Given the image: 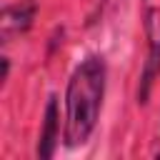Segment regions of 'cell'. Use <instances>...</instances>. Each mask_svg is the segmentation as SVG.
Returning a JSON list of instances; mask_svg holds the SVG:
<instances>
[{
  "instance_id": "cell-4",
  "label": "cell",
  "mask_w": 160,
  "mask_h": 160,
  "mask_svg": "<svg viewBox=\"0 0 160 160\" xmlns=\"http://www.w3.org/2000/svg\"><path fill=\"white\" fill-rule=\"evenodd\" d=\"M58 138H60L58 102H55V98H50V100H48V108H45V122H42L40 142H38V158H52V155H55Z\"/></svg>"
},
{
  "instance_id": "cell-1",
  "label": "cell",
  "mask_w": 160,
  "mask_h": 160,
  "mask_svg": "<svg viewBox=\"0 0 160 160\" xmlns=\"http://www.w3.org/2000/svg\"><path fill=\"white\" fill-rule=\"evenodd\" d=\"M102 95H105V60L100 55H90L75 68L65 92V145L68 148H78L88 142L100 118Z\"/></svg>"
},
{
  "instance_id": "cell-3",
  "label": "cell",
  "mask_w": 160,
  "mask_h": 160,
  "mask_svg": "<svg viewBox=\"0 0 160 160\" xmlns=\"http://www.w3.org/2000/svg\"><path fill=\"white\" fill-rule=\"evenodd\" d=\"M148 32H150V50H148V62L142 68V78H140V102L148 100V92H150V85L155 80V75L160 72V25L155 22V18L150 15V22H148Z\"/></svg>"
},
{
  "instance_id": "cell-2",
  "label": "cell",
  "mask_w": 160,
  "mask_h": 160,
  "mask_svg": "<svg viewBox=\"0 0 160 160\" xmlns=\"http://www.w3.org/2000/svg\"><path fill=\"white\" fill-rule=\"evenodd\" d=\"M35 10H38L35 0H20L15 5H8L2 10V22H0L2 25V40L8 42L12 35L25 32L35 20Z\"/></svg>"
},
{
  "instance_id": "cell-5",
  "label": "cell",
  "mask_w": 160,
  "mask_h": 160,
  "mask_svg": "<svg viewBox=\"0 0 160 160\" xmlns=\"http://www.w3.org/2000/svg\"><path fill=\"white\" fill-rule=\"evenodd\" d=\"M8 72H10V62L8 58H2V80H8Z\"/></svg>"
}]
</instances>
